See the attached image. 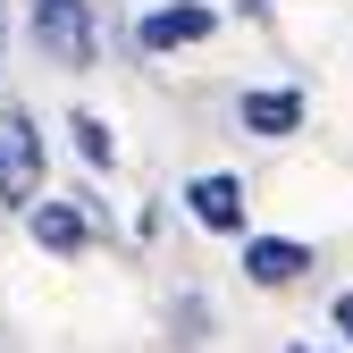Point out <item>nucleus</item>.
Wrapping results in <instances>:
<instances>
[{"label":"nucleus","mask_w":353,"mask_h":353,"mask_svg":"<svg viewBox=\"0 0 353 353\" xmlns=\"http://www.w3.org/2000/svg\"><path fill=\"white\" fill-rule=\"evenodd\" d=\"M26 34H34V51L51 68H68V76L101 68V0H26Z\"/></svg>","instance_id":"nucleus-1"},{"label":"nucleus","mask_w":353,"mask_h":353,"mask_svg":"<svg viewBox=\"0 0 353 353\" xmlns=\"http://www.w3.org/2000/svg\"><path fill=\"white\" fill-rule=\"evenodd\" d=\"M42 176H51V143H42V126L26 101H0V202L26 210L42 194Z\"/></svg>","instance_id":"nucleus-2"},{"label":"nucleus","mask_w":353,"mask_h":353,"mask_svg":"<svg viewBox=\"0 0 353 353\" xmlns=\"http://www.w3.org/2000/svg\"><path fill=\"white\" fill-rule=\"evenodd\" d=\"M93 219H101V202H93V194H76V202L34 194V202H26V228H34V244H42V252H59V261H76L84 244H93Z\"/></svg>","instance_id":"nucleus-3"},{"label":"nucleus","mask_w":353,"mask_h":353,"mask_svg":"<svg viewBox=\"0 0 353 353\" xmlns=\"http://www.w3.org/2000/svg\"><path fill=\"white\" fill-rule=\"evenodd\" d=\"M219 34V9H202V0H160V9L135 17V42L143 51H194V42Z\"/></svg>","instance_id":"nucleus-4"},{"label":"nucleus","mask_w":353,"mask_h":353,"mask_svg":"<svg viewBox=\"0 0 353 353\" xmlns=\"http://www.w3.org/2000/svg\"><path fill=\"white\" fill-rule=\"evenodd\" d=\"M185 210H194V228H210V236H244V176L202 168L185 185Z\"/></svg>","instance_id":"nucleus-5"},{"label":"nucleus","mask_w":353,"mask_h":353,"mask_svg":"<svg viewBox=\"0 0 353 353\" xmlns=\"http://www.w3.org/2000/svg\"><path fill=\"white\" fill-rule=\"evenodd\" d=\"M236 118H244V135L286 143V135H303V93L294 84H252V93H236Z\"/></svg>","instance_id":"nucleus-6"},{"label":"nucleus","mask_w":353,"mask_h":353,"mask_svg":"<svg viewBox=\"0 0 353 353\" xmlns=\"http://www.w3.org/2000/svg\"><path fill=\"white\" fill-rule=\"evenodd\" d=\"M244 278L252 286H303L312 278V244H294V236H244Z\"/></svg>","instance_id":"nucleus-7"},{"label":"nucleus","mask_w":353,"mask_h":353,"mask_svg":"<svg viewBox=\"0 0 353 353\" xmlns=\"http://www.w3.org/2000/svg\"><path fill=\"white\" fill-rule=\"evenodd\" d=\"M68 135H76L84 168H110V160H118V135H110V118H101V110H68Z\"/></svg>","instance_id":"nucleus-8"},{"label":"nucleus","mask_w":353,"mask_h":353,"mask_svg":"<svg viewBox=\"0 0 353 353\" xmlns=\"http://www.w3.org/2000/svg\"><path fill=\"white\" fill-rule=\"evenodd\" d=\"M336 336L353 345V294H336Z\"/></svg>","instance_id":"nucleus-9"},{"label":"nucleus","mask_w":353,"mask_h":353,"mask_svg":"<svg viewBox=\"0 0 353 353\" xmlns=\"http://www.w3.org/2000/svg\"><path fill=\"white\" fill-rule=\"evenodd\" d=\"M0 42H9V34H0Z\"/></svg>","instance_id":"nucleus-10"}]
</instances>
